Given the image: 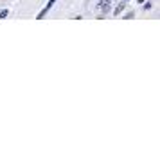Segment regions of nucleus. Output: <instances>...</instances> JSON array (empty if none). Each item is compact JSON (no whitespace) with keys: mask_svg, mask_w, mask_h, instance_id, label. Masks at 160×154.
<instances>
[{"mask_svg":"<svg viewBox=\"0 0 160 154\" xmlns=\"http://www.w3.org/2000/svg\"><path fill=\"white\" fill-rule=\"evenodd\" d=\"M111 4H113V0H101V4H99V9L103 13H108L111 9Z\"/></svg>","mask_w":160,"mask_h":154,"instance_id":"obj_1","label":"nucleus"},{"mask_svg":"<svg viewBox=\"0 0 160 154\" xmlns=\"http://www.w3.org/2000/svg\"><path fill=\"white\" fill-rule=\"evenodd\" d=\"M54 4H56V0H49V4H47V6H45V9H43V11H41V13H40V14L36 16V20H41V18H43L45 14H47V13H49V9H51V7H52Z\"/></svg>","mask_w":160,"mask_h":154,"instance_id":"obj_2","label":"nucleus"},{"mask_svg":"<svg viewBox=\"0 0 160 154\" xmlns=\"http://www.w3.org/2000/svg\"><path fill=\"white\" fill-rule=\"evenodd\" d=\"M126 7V4H119L115 9H113V13H115V14H119V13H122V9Z\"/></svg>","mask_w":160,"mask_h":154,"instance_id":"obj_3","label":"nucleus"},{"mask_svg":"<svg viewBox=\"0 0 160 154\" xmlns=\"http://www.w3.org/2000/svg\"><path fill=\"white\" fill-rule=\"evenodd\" d=\"M7 16V9H2V11H0V18H6Z\"/></svg>","mask_w":160,"mask_h":154,"instance_id":"obj_4","label":"nucleus"},{"mask_svg":"<svg viewBox=\"0 0 160 154\" xmlns=\"http://www.w3.org/2000/svg\"><path fill=\"white\" fill-rule=\"evenodd\" d=\"M139 2H140V4H142V2H144V0H139Z\"/></svg>","mask_w":160,"mask_h":154,"instance_id":"obj_5","label":"nucleus"},{"mask_svg":"<svg viewBox=\"0 0 160 154\" xmlns=\"http://www.w3.org/2000/svg\"><path fill=\"white\" fill-rule=\"evenodd\" d=\"M126 2H128V0H126Z\"/></svg>","mask_w":160,"mask_h":154,"instance_id":"obj_6","label":"nucleus"}]
</instances>
